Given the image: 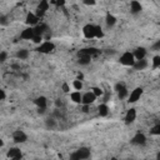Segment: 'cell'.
<instances>
[{"label":"cell","instance_id":"8fae6325","mask_svg":"<svg viewBox=\"0 0 160 160\" xmlns=\"http://www.w3.org/2000/svg\"><path fill=\"white\" fill-rule=\"evenodd\" d=\"M34 35H35L34 28L32 26H28L26 29H24L20 32V39H22V40H32Z\"/></svg>","mask_w":160,"mask_h":160},{"label":"cell","instance_id":"f35d334b","mask_svg":"<svg viewBox=\"0 0 160 160\" xmlns=\"http://www.w3.org/2000/svg\"><path fill=\"white\" fill-rule=\"evenodd\" d=\"M76 79H79V80H82V79H84V75H82L81 72H79V74H78V78H76Z\"/></svg>","mask_w":160,"mask_h":160},{"label":"cell","instance_id":"5b68a950","mask_svg":"<svg viewBox=\"0 0 160 160\" xmlns=\"http://www.w3.org/2000/svg\"><path fill=\"white\" fill-rule=\"evenodd\" d=\"M39 21H40V18L35 14V12H28L26 14V16H25V22H26V25L28 26H36L38 24H39Z\"/></svg>","mask_w":160,"mask_h":160},{"label":"cell","instance_id":"52a82bcc","mask_svg":"<svg viewBox=\"0 0 160 160\" xmlns=\"http://www.w3.org/2000/svg\"><path fill=\"white\" fill-rule=\"evenodd\" d=\"M49 9V1L48 0H40L39 5L36 6V10H35V14L39 16V18H42L45 15V12L48 11Z\"/></svg>","mask_w":160,"mask_h":160},{"label":"cell","instance_id":"1f68e13d","mask_svg":"<svg viewBox=\"0 0 160 160\" xmlns=\"http://www.w3.org/2000/svg\"><path fill=\"white\" fill-rule=\"evenodd\" d=\"M6 59H8V52H6L5 50H2V51L0 52V62H5Z\"/></svg>","mask_w":160,"mask_h":160},{"label":"cell","instance_id":"d4e9b609","mask_svg":"<svg viewBox=\"0 0 160 160\" xmlns=\"http://www.w3.org/2000/svg\"><path fill=\"white\" fill-rule=\"evenodd\" d=\"M91 91L96 95V98H101V96H104V95H105V91H104L100 86H95V88H92V89H91Z\"/></svg>","mask_w":160,"mask_h":160},{"label":"cell","instance_id":"4dcf8cb0","mask_svg":"<svg viewBox=\"0 0 160 160\" xmlns=\"http://www.w3.org/2000/svg\"><path fill=\"white\" fill-rule=\"evenodd\" d=\"M61 90H62L65 94H70V86H69V84H68V82H62Z\"/></svg>","mask_w":160,"mask_h":160},{"label":"cell","instance_id":"f546056e","mask_svg":"<svg viewBox=\"0 0 160 160\" xmlns=\"http://www.w3.org/2000/svg\"><path fill=\"white\" fill-rule=\"evenodd\" d=\"M102 36H104V31H102L101 26L96 25V39H100V38H102Z\"/></svg>","mask_w":160,"mask_h":160},{"label":"cell","instance_id":"ba28073f","mask_svg":"<svg viewBox=\"0 0 160 160\" xmlns=\"http://www.w3.org/2000/svg\"><path fill=\"white\" fill-rule=\"evenodd\" d=\"M12 140L15 144H22L28 140V135L22 130H15L12 132Z\"/></svg>","mask_w":160,"mask_h":160},{"label":"cell","instance_id":"ffe728a7","mask_svg":"<svg viewBox=\"0 0 160 160\" xmlns=\"http://www.w3.org/2000/svg\"><path fill=\"white\" fill-rule=\"evenodd\" d=\"M109 111H110V109H109V106H108L106 102H102V104H100L98 106V114L100 116H108L109 115Z\"/></svg>","mask_w":160,"mask_h":160},{"label":"cell","instance_id":"8d00e7d4","mask_svg":"<svg viewBox=\"0 0 160 160\" xmlns=\"http://www.w3.org/2000/svg\"><path fill=\"white\" fill-rule=\"evenodd\" d=\"M52 2H54V4H56L58 6H60V5L62 6V5L65 4V0H52Z\"/></svg>","mask_w":160,"mask_h":160},{"label":"cell","instance_id":"d590c367","mask_svg":"<svg viewBox=\"0 0 160 160\" xmlns=\"http://www.w3.org/2000/svg\"><path fill=\"white\" fill-rule=\"evenodd\" d=\"M82 2L85 5H88V6H90V5H95L96 4V0H82Z\"/></svg>","mask_w":160,"mask_h":160},{"label":"cell","instance_id":"ac0fdd59","mask_svg":"<svg viewBox=\"0 0 160 160\" xmlns=\"http://www.w3.org/2000/svg\"><path fill=\"white\" fill-rule=\"evenodd\" d=\"M15 58L19 60H26L29 58V50L28 49H19L15 52Z\"/></svg>","mask_w":160,"mask_h":160},{"label":"cell","instance_id":"6da1fadb","mask_svg":"<svg viewBox=\"0 0 160 160\" xmlns=\"http://www.w3.org/2000/svg\"><path fill=\"white\" fill-rule=\"evenodd\" d=\"M89 158H90V149L86 146L79 148L75 152H72L70 155V159H72V160H85Z\"/></svg>","mask_w":160,"mask_h":160},{"label":"cell","instance_id":"3957f363","mask_svg":"<svg viewBox=\"0 0 160 160\" xmlns=\"http://www.w3.org/2000/svg\"><path fill=\"white\" fill-rule=\"evenodd\" d=\"M119 61H120V64H122V65H125V66H134L136 59H135V56H134L132 52H130V51H125V52L120 56Z\"/></svg>","mask_w":160,"mask_h":160},{"label":"cell","instance_id":"7a4b0ae2","mask_svg":"<svg viewBox=\"0 0 160 160\" xmlns=\"http://www.w3.org/2000/svg\"><path fill=\"white\" fill-rule=\"evenodd\" d=\"M36 50L39 52H41V54H50V52H52L55 50V44L52 41H50V40H45L40 45H38Z\"/></svg>","mask_w":160,"mask_h":160},{"label":"cell","instance_id":"277c9868","mask_svg":"<svg viewBox=\"0 0 160 160\" xmlns=\"http://www.w3.org/2000/svg\"><path fill=\"white\" fill-rule=\"evenodd\" d=\"M82 34L86 39H95L96 38V25L86 24L82 28Z\"/></svg>","mask_w":160,"mask_h":160},{"label":"cell","instance_id":"60d3db41","mask_svg":"<svg viewBox=\"0 0 160 160\" xmlns=\"http://www.w3.org/2000/svg\"><path fill=\"white\" fill-rule=\"evenodd\" d=\"M156 48H160V41L158 42V45H156Z\"/></svg>","mask_w":160,"mask_h":160},{"label":"cell","instance_id":"8992f818","mask_svg":"<svg viewBox=\"0 0 160 160\" xmlns=\"http://www.w3.org/2000/svg\"><path fill=\"white\" fill-rule=\"evenodd\" d=\"M141 95H142V89H141V88H135L131 92H129L128 101H129L130 104H134V102H136L138 100H140Z\"/></svg>","mask_w":160,"mask_h":160},{"label":"cell","instance_id":"4316f807","mask_svg":"<svg viewBox=\"0 0 160 160\" xmlns=\"http://www.w3.org/2000/svg\"><path fill=\"white\" fill-rule=\"evenodd\" d=\"M118 96H119V99H125V98H128V96H129V90H128V88L125 86L124 89H121L120 91H118Z\"/></svg>","mask_w":160,"mask_h":160},{"label":"cell","instance_id":"484cf974","mask_svg":"<svg viewBox=\"0 0 160 160\" xmlns=\"http://www.w3.org/2000/svg\"><path fill=\"white\" fill-rule=\"evenodd\" d=\"M82 86H84V84H82V80H79V79H75L74 81H72V88L75 89V90H81L82 89Z\"/></svg>","mask_w":160,"mask_h":160},{"label":"cell","instance_id":"836d02e7","mask_svg":"<svg viewBox=\"0 0 160 160\" xmlns=\"http://www.w3.org/2000/svg\"><path fill=\"white\" fill-rule=\"evenodd\" d=\"M6 24H8V16H6V15H1V16H0V25L4 26V25H6Z\"/></svg>","mask_w":160,"mask_h":160},{"label":"cell","instance_id":"2e32d148","mask_svg":"<svg viewBox=\"0 0 160 160\" xmlns=\"http://www.w3.org/2000/svg\"><path fill=\"white\" fill-rule=\"evenodd\" d=\"M132 54H134V56H135L136 60L145 59V58H146V49H145V48H136Z\"/></svg>","mask_w":160,"mask_h":160},{"label":"cell","instance_id":"7c38bea8","mask_svg":"<svg viewBox=\"0 0 160 160\" xmlns=\"http://www.w3.org/2000/svg\"><path fill=\"white\" fill-rule=\"evenodd\" d=\"M95 100H96V95L92 91H86V92L82 94V101H81V104L91 105Z\"/></svg>","mask_w":160,"mask_h":160},{"label":"cell","instance_id":"7402d4cb","mask_svg":"<svg viewBox=\"0 0 160 160\" xmlns=\"http://www.w3.org/2000/svg\"><path fill=\"white\" fill-rule=\"evenodd\" d=\"M146 66H148V61H146V59H141V60H136L132 68H134L135 70H144Z\"/></svg>","mask_w":160,"mask_h":160},{"label":"cell","instance_id":"ab89813d","mask_svg":"<svg viewBox=\"0 0 160 160\" xmlns=\"http://www.w3.org/2000/svg\"><path fill=\"white\" fill-rule=\"evenodd\" d=\"M156 159H158V160H160V151L156 154Z\"/></svg>","mask_w":160,"mask_h":160},{"label":"cell","instance_id":"e0dca14e","mask_svg":"<svg viewBox=\"0 0 160 160\" xmlns=\"http://www.w3.org/2000/svg\"><path fill=\"white\" fill-rule=\"evenodd\" d=\"M79 59H78V64L81 65V66H86L91 62V55H78Z\"/></svg>","mask_w":160,"mask_h":160},{"label":"cell","instance_id":"9c48e42d","mask_svg":"<svg viewBox=\"0 0 160 160\" xmlns=\"http://www.w3.org/2000/svg\"><path fill=\"white\" fill-rule=\"evenodd\" d=\"M6 158L8 159H12V160H19L22 158V154H21V150L19 148H10L6 152Z\"/></svg>","mask_w":160,"mask_h":160},{"label":"cell","instance_id":"44dd1931","mask_svg":"<svg viewBox=\"0 0 160 160\" xmlns=\"http://www.w3.org/2000/svg\"><path fill=\"white\" fill-rule=\"evenodd\" d=\"M96 54H99V50L95 48H86V49H82L78 52V55H91V56L96 55Z\"/></svg>","mask_w":160,"mask_h":160},{"label":"cell","instance_id":"d6a6232c","mask_svg":"<svg viewBox=\"0 0 160 160\" xmlns=\"http://www.w3.org/2000/svg\"><path fill=\"white\" fill-rule=\"evenodd\" d=\"M55 108H59V109H62V108H64V101H62V99H56V100H55Z\"/></svg>","mask_w":160,"mask_h":160},{"label":"cell","instance_id":"74e56055","mask_svg":"<svg viewBox=\"0 0 160 160\" xmlns=\"http://www.w3.org/2000/svg\"><path fill=\"white\" fill-rule=\"evenodd\" d=\"M6 99V94H5V90H0V100H5Z\"/></svg>","mask_w":160,"mask_h":160},{"label":"cell","instance_id":"30bf717a","mask_svg":"<svg viewBox=\"0 0 160 160\" xmlns=\"http://www.w3.org/2000/svg\"><path fill=\"white\" fill-rule=\"evenodd\" d=\"M131 144L132 145H138V146H142V145L146 144V136L142 132H138L131 139Z\"/></svg>","mask_w":160,"mask_h":160},{"label":"cell","instance_id":"9a60e30c","mask_svg":"<svg viewBox=\"0 0 160 160\" xmlns=\"http://www.w3.org/2000/svg\"><path fill=\"white\" fill-rule=\"evenodd\" d=\"M70 100L75 104H81L82 101V94L79 90H75L72 92H70Z\"/></svg>","mask_w":160,"mask_h":160},{"label":"cell","instance_id":"5bb4252c","mask_svg":"<svg viewBox=\"0 0 160 160\" xmlns=\"http://www.w3.org/2000/svg\"><path fill=\"white\" fill-rule=\"evenodd\" d=\"M142 10V6L141 4L138 1V0H131L130 1V12L132 15H136V14H140Z\"/></svg>","mask_w":160,"mask_h":160},{"label":"cell","instance_id":"d6986e66","mask_svg":"<svg viewBox=\"0 0 160 160\" xmlns=\"http://www.w3.org/2000/svg\"><path fill=\"white\" fill-rule=\"evenodd\" d=\"M35 105L38 106V109H46V105H48V100L45 96H39L34 100Z\"/></svg>","mask_w":160,"mask_h":160},{"label":"cell","instance_id":"cb8c5ba5","mask_svg":"<svg viewBox=\"0 0 160 160\" xmlns=\"http://www.w3.org/2000/svg\"><path fill=\"white\" fill-rule=\"evenodd\" d=\"M105 22H106V25L109 26V28H112L115 24H116V18L112 15V14H106V16H105Z\"/></svg>","mask_w":160,"mask_h":160},{"label":"cell","instance_id":"83f0119b","mask_svg":"<svg viewBox=\"0 0 160 160\" xmlns=\"http://www.w3.org/2000/svg\"><path fill=\"white\" fill-rule=\"evenodd\" d=\"M150 134H151V135L160 136V124H156L155 126H152L151 130H150Z\"/></svg>","mask_w":160,"mask_h":160},{"label":"cell","instance_id":"f1b7e54d","mask_svg":"<svg viewBox=\"0 0 160 160\" xmlns=\"http://www.w3.org/2000/svg\"><path fill=\"white\" fill-rule=\"evenodd\" d=\"M152 68L154 69L160 68V55H156L152 58Z\"/></svg>","mask_w":160,"mask_h":160},{"label":"cell","instance_id":"603a6c76","mask_svg":"<svg viewBox=\"0 0 160 160\" xmlns=\"http://www.w3.org/2000/svg\"><path fill=\"white\" fill-rule=\"evenodd\" d=\"M56 125H58V122H56V119H55L54 116L45 119V126H46V129L52 130V129H55V128H56Z\"/></svg>","mask_w":160,"mask_h":160},{"label":"cell","instance_id":"4fadbf2b","mask_svg":"<svg viewBox=\"0 0 160 160\" xmlns=\"http://www.w3.org/2000/svg\"><path fill=\"white\" fill-rule=\"evenodd\" d=\"M124 120H125V124H132V122L136 120V109L130 108V109L126 111Z\"/></svg>","mask_w":160,"mask_h":160},{"label":"cell","instance_id":"e575fe53","mask_svg":"<svg viewBox=\"0 0 160 160\" xmlns=\"http://www.w3.org/2000/svg\"><path fill=\"white\" fill-rule=\"evenodd\" d=\"M82 106H81V111L82 112H85V114H88V112H90V105H86V104H81Z\"/></svg>","mask_w":160,"mask_h":160}]
</instances>
